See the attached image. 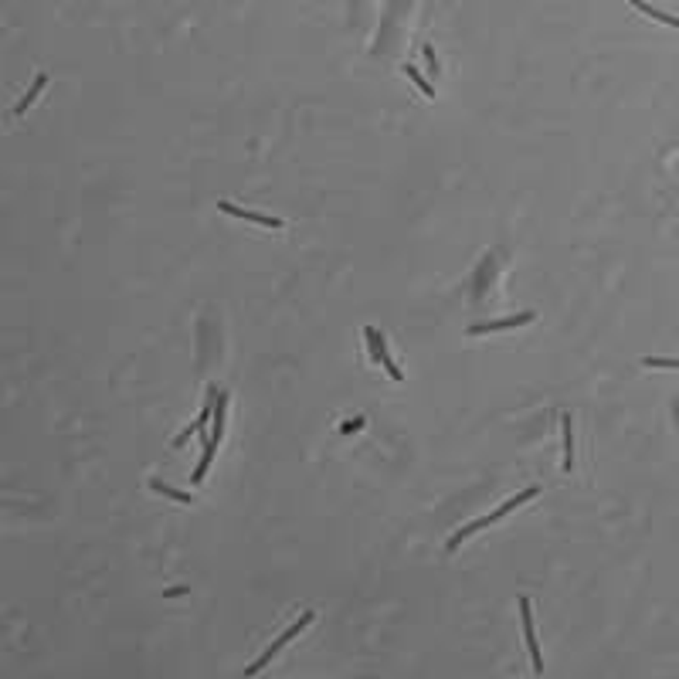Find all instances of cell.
I'll return each instance as SVG.
<instances>
[{
    "instance_id": "obj_2",
    "label": "cell",
    "mask_w": 679,
    "mask_h": 679,
    "mask_svg": "<svg viewBox=\"0 0 679 679\" xmlns=\"http://www.w3.org/2000/svg\"><path fill=\"white\" fill-rule=\"evenodd\" d=\"M520 625H523V639H526V649H530V662H533V673L540 676V673H544V655H540L537 628H533V611H530V598H523V595H520Z\"/></svg>"
},
{
    "instance_id": "obj_11",
    "label": "cell",
    "mask_w": 679,
    "mask_h": 679,
    "mask_svg": "<svg viewBox=\"0 0 679 679\" xmlns=\"http://www.w3.org/2000/svg\"><path fill=\"white\" fill-rule=\"evenodd\" d=\"M632 7H639L642 14H649V17H655V21H662V24H669V27H679V17H673V14H666V10H655L649 0H628Z\"/></svg>"
},
{
    "instance_id": "obj_7",
    "label": "cell",
    "mask_w": 679,
    "mask_h": 679,
    "mask_svg": "<svg viewBox=\"0 0 679 679\" xmlns=\"http://www.w3.org/2000/svg\"><path fill=\"white\" fill-rule=\"evenodd\" d=\"M48 82H52V79H48V75H45V72H41V75H38V79L31 82V89H27V92H24V99H21V102L14 105V116H24L27 109H31V102H34V99H38V96H41V92H45V85H48Z\"/></svg>"
},
{
    "instance_id": "obj_12",
    "label": "cell",
    "mask_w": 679,
    "mask_h": 679,
    "mask_svg": "<svg viewBox=\"0 0 679 679\" xmlns=\"http://www.w3.org/2000/svg\"><path fill=\"white\" fill-rule=\"evenodd\" d=\"M404 75H408V79H411V82H415V85H418V89H421V96H425V99H435V89H432V82L425 79V75H421V72H418V68H415V65H404Z\"/></svg>"
},
{
    "instance_id": "obj_8",
    "label": "cell",
    "mask_w": 679,
    "mask_h": 679,
    "mask_svg": "<svg viewBox=\"0 0 679 679\" xmlns=\"http://www.w3.org/2000/svg\"><path fill=\"white\" fill-rule=\"evenodd\" d=\"M224 415H228V394H218L214 421H211V438H214V442H221V435H224Z\"/></svg>"
},
{
    "instance_id": "obj_5",
    "label": "cell",
    "mask_w": 679,
    "mask_h": 679,
    "mask_svg": "<svg viewBox=\"0 0 679 679\" xmlns=\"http://www.w3.org/2000/svg\"><path fill=\"white\" fill-rule=\"evenodd\" d=\"M533 319H537V313L530 310V313H517V316H506V319H493V323H475V326H469V333L475 337V333H496V330H513V326L533 323Z\"/></svg>"
},
{
    "instance_id": "obj_9",
    "label": "cell",
    "mask_w": 679,
    "mask_h": 679,
    "mask_svg": "<svg viewBox=\"0 0 679 679\" xmlns=\"http://www.w3.org/2000/svg\"><path fill=\"white\" fill-rule=\"evenodd\" d=\"M560 428H564V469H574V425H571V415L560 418Z\"/></svg>"
},
{
    "instance_id": "obj_13",
    "label": "cell",
    "mask_w": 679,
    "mask_h": 679,
    "mask_svg": "<svg viewBox=\"0 0 679 679\" xmlns=\"http://www.w3.org/2000/svg\"><path fill=\"white\" fill-rule=\"evenodd\" d=\"M150 489H157V493H163V496H170V499H177V503H194V496L190 493H181V489H170L167 482H160V479H150Z\"/></svg>"
},
{
    "instance_id": "obj_3",
    "label": "cell",
    "mask_w": 679,
    "mask_h": 679,
    "mask_svg": "<svg viewBox=\"0 0 679 679\" xmlns=\"http://www.w3.org/2000/svg\"><path fill=\"white\" fill-rule=\"evenodd\" d=\"M364 337L370 343V357H374V364H381L388 374H391L394 381H404V374H401V367L394 364V357L388 353V346H384V337L374 330V326H364Z\"/></svg>"
},
{
    "instance_id": "obj_1",
    "label": "cell",
    "mask_w": 679,
    "mask_h": 679,
    "mask_svg": "<svg viewBox=\"0 0 679 679\" xmlns=\"http://www.w3.org/2000/svg\"><path fill=\"white\" fill-rule=\"evenodd\" d=\"M313 622H316V611H303V615H299V618H296V622H292V625H289L286 632H282V635H279V639H275V642H272V646L265 649V655H259V659H255V662H252V666H248L245 673H248V676H255V673H261V669H265V666H268V662H272L275 655H279V653H282V649H286V642H292V639H296V635H299L303 628H306V625H313Z\"/></svg>"
},
{
    "instance_id": "obj_15",
    "label": "cell",
    "mask_w": 679,
    "mask_h": 679,
    "mask_svg": "<svg viewBox=\"0 0 679 679\" xmlns=\"http://www.w3.org/2000/svg\"><path fill=\"white\" fill-rule=\"evenodd\" d=\"M364 428V418H350L346 425H340V435H353V432H360Z\"/></svg>"
},
{
    "instance_id": "obj_6",
    "label": "cell",
    "mask_w": 679,
    "mask_h": 679,
    "mask_svg": "<svg viewBox=\"0 0 679 679\" xmlns=\"http://www.w3.org/2000/svg\"><path fill=\"white\" fill-rule=\"evenodd\" d=\"M537 496H540V486H530V489H523L520 496L506 499V503H503V506H496V510H493V513H489V523L503 520V517H506V513H513V510H517V506H523V503H526V499H537Z\"/></svg>"
},
{
    "instance_id": "obj_14",
    "label": "cell",
    "mask_w": 679,
    "mask_h": 679,
    "mask_svg": "<svg viewBox=\"0 0 679 679\" xmlns=\"http://www.w3.org/2000/svg\"><path fill=\"white\" fill-rule=\"evenodd\" d=\"M646 367H662V370H679V357H646Z\"/></svg>"
},
{
    "instance_id": "obj_4",
    "label": "cell",
    "mask_w": 679,
    "mask_h": 679,
    "mask_svg": "<svg viewBox=\"0 0 679 679\" xmlns=\"http://www.w3.org/2000/svg\"><path fill=\"white\" fill-rule=\"evenodd\" d=\"M218 211L228 214V218H241V221H248V224L272 228V231L282 228V218H268V214H259V211H245V208H238V204H231V201H218Z\"/></svg>"
},
{
    "instance_id": "obj_10",
    "label": "cell",
    "mask_w": 679,
    "mask_h": 679,
    "mask_svg": "<svg viewBox=\"0 0 679 679\" xmlns=\"http://www.w3.org/2000/svg\"><path fill=\"white\" fill-rule=\"evenodd\" d=\"M218 445H221V442L208 438V445H204V455H201L197 469H194V475H190V482H194V486H201V482H204V475H208V469H211V459H214V452H218Z\"/></svg>"
}]
</instances>
